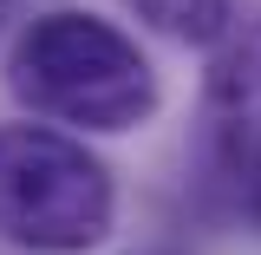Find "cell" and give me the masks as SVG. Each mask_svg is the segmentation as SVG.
<instances>
[{
  "label": "cell",
  "instance_id": "obj_5",
  "mask_svg": "<svg viewBox=\"0 0 261 255\" xmlns=\"http://www.w3.org/2000/svg\"><path fill=\"white\" fill-rule=\"evenodd\" d=\"M216 170H222V183L235 190V210L261 229V131L242 137V144H216Z\"/></svg>",
  "mask_w": 261,
  "mask_h": 255
},
{
  "label": "cell",
  "instance_id": "obj_4",
  "mask_svg": "<svg viewBox=\"0 0 261 255\" xmlns=\"http://www.w3.org/2000/svg\"><path fill=\"white\" fill-rule=\"evenodd\" d=\"M130 13L183 46H216L235 27V0H130Z\"/></svg>",
  "mask_w": 261,
  "mask_h": 255
},
{
  "label": "cell",
  "instance_id": "obj_2",
  "mask_svg": "<svg viewBox=\"0 0 261 255\" xmlns=\"http://www.w3.org/2000/svg\"><path fill=\"white\" fill-rule=\"evenodd\" d=\"M111 170L53 125H0V236L33 255H79L111 229Z\"/></svg>",
  "mask_w": 261,
  "mask_h": 255
},
{
  "label": "cell",
  "instance_id": "obj_3",
  "mask_svg": "<svg viewBox=\"0 0 261 255\" xmlns=\"http://www.w3.org/2000/svg\"><path fill=\"white\" fill-rule=\"evenodd\" d=\"M202 111H209V144H242L261 131V13L235 20L216 39Z\"/></svg>",
  "mask_w": 261,
  "mask_h": 255
},
{
  "label": "cell",
  "instance_id": "obj_1",
  "mask_svg": "<svg viewBox=\"0 0 261 255\" xmlns=\"http://www.w3.org/2000/svg\"><path fill=\"white\" fill-rule=\"evenodd\" d=\"M7 85L53 125L79 131H130L157 111V72L137 39L98 13H46L20 33Z\"/></svg>",
  "mask_w": 261,
  "mask_h": 255
}]
</instances>
